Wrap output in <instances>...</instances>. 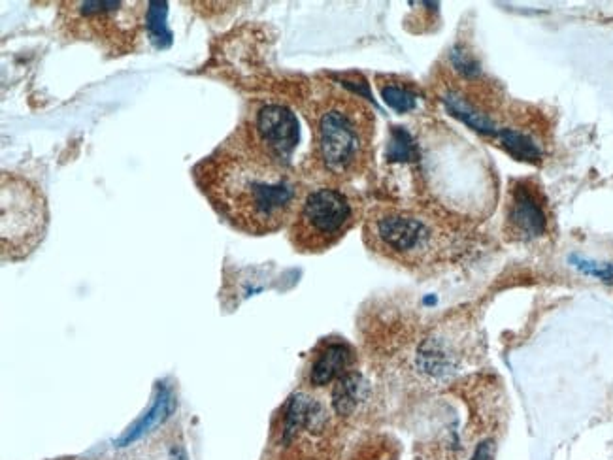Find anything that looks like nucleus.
I'll return each mask as SVG.
<instances>
[{
	"mask_svg": "<svg viewBox=\"0 0 613 460\" xmlns=\"http://www.w3.org/2000/svg\"><path fill=\"white\" fill-rule=\"evenodd\" d=\"M59 25L72 40L97 44L110 55L133 53L148 29L144 2L85 0L63 2Z\"/></svg>",
	"mask_w": 613,
	"mask_h": 460,
	"instance_id": "obj_5",
	"label": "nucleus"
},
{
	"mask_svg": "<svg viewBox=\"0 0 613 460\" xmlns=\"http://www.w3.org/2000/svg\"><path fill=\"white\" fill-rule=\"evenodd\" d=\"M193 178L217 214L251 236L289 227L306 191L293 168L270 161L236 131L193 168Z\"/></svg>",
	"mask_w": 613,
	"mask_h": 460,
	"instance_id": "obj_1",
	"label": "nucleus"
},
{
	"mask_svg": "<svg viewBox=\"0 0 613 460\" xmlns=\"http://www.w3.org/2000/svg\"><path fill=\"white\" fill-rule=\"evenodd\" d=\"M365 381L357 370L349 372L348 376L338 379L332 385L331 404L332 411L338 417H349L359 410L361 402L365 400Z\"/></svg>",
	"mask_w": 613,
	"mask_h": 460,
	"instance_id": "obj_10",
	"label": "nucleus"
},
{
	"mask_svg": "<svg viewBox=\"0 0 613 460\" xmlns=\"http://www.w3.org/2000/svg\"><path fill=\"white\" fill-rule=\"evenodd\" d=\"M363 238L372 253L410 270L451 263L466 246L459 221L429 204L374 206L363 219Z\"/></svg>",
	"mask_w": 613,
	"mask_h": 460,
	"instance_id": "obj_3",
	"label": "nucleus"
},
{
	"mask_svg": "<svg viewBox=\"0 0 613 460\" xmlns=\"http://www.w3.org/2000/svg\"><path fill=\"white\" fill-rule=\"evenodd\" d=\"M380 91H382V97L385 99V102L393 110L400 112V114L410 112L415 106V95L410 93L406 87H400V85H395V83H389V85L380 83Z\"/></svg>",
	"mask_w": 613,
	"mask_h": 460,
	"instance_id": "obj_12",
	"label": "nucleus"
},
{
	"mask_svg": "<svg viewBox=\"0 0 613 460\" xmlns=\"http://www.w3.org/2000/svg\"><path fill=\"white\" fill-rule=\"evenodd\" d=\"M234 131L270 161L291 168L300 140L299 119L282 102L257 104Z\"/></svg>",
	"mask_w": 613,
	"mask_h": 460,
	"instance_id": "obj_7",
	"label": "nucleus"
},
{
	"mask_svg": "<svg viewBox=\"0 0 613 460\" xmlns=\"http://www.w3.org/2000/svg\"><path fill=\"white\" fill-rule=\"evenodd\" d=\"M48 200L34 181L0 176V253L4 261H23L42 244L48 230Z\"/></svg>",
	"mask_w": 613,
	"mask_h": 460,
	"instance_id": "obj_6",
	"label": "nucleus"
},
{
	"mask_svg": "<svg viewBox=\"0 0 613 460\" xmlns=\"http://www.w3.org/2000/svg\"><path fill=\"white\" fill-rule=\"evenodd\" d=\"M549 230V208L542 187L532 180L510 183L504 206V234L510 242H534Z\"/></svg>",
	"mask_w": 613,
	"mask_h": 460,
	"instance_id": "obj_8",
	"label": "nucleus"
},
{
	"mask_svg": "<svg viewBox=\"0 0 613 460\" xmlns=\"http://www.w3.org/2000/svg\"><path fill=\"white\" fill-rule=\"evenodd\" d=\"M357 355L344 340H323L315 347L314 355L306 368V385L312 391L327 389L338 379L355 370Z\"/></svg>",
	"mask_w": 613,
	"mask_h": 460,
	"instance_id": "obj_9",
	"label": "nucleus"
},
{
	"mask_svg": "<svg viewBox=\"0 0 613 460\" xmlns=\"http://www.w3.org/2000/svg\"><path fill=\"white\" fill-rule=\"evenodd\" d=\"M174 398L170 395V391L166 387H161L159 396L155 398L151 410L140 419L136 421V425L133 428H129L119 440H117V447H129V445L138 442L140 438H144L148 432H151L153 428L159 427L166 417L174 410Z\"/></svg>",
	"mask_w": 613,
	"mask_h": 460,
	"instance_id": "obj_11",
	"label": "nucleus"
},
{
	"mask_svg": "<svg viewBox=\"0 0 613 460\" xmlns=\"http://www.w3.org/2000/svg\"><path fill=\"white\" fill-rule=\"evenodd\" d=\"M365 219V202L348 185L306 187L289 223V240L299 253H323Z\"/></svg>",
	"mask_w": 613,
	"mask_h": 460,
	"instance_id": "obj_4",
	"label": "nucleus"
},
{
	"mask_svg": "<svg viewBox=\"0 0 613 460\" xmlns=\"http://www.w3.org/2000/svg\"><path fill=\"white\" fill-rule=\"evenodd\" d=\"M312 131L310 163L323 183L348 185L365 176L374 157L376 115L355 93L332 83L315 85L304 102Z\"/></svg>",
	"mask_w": 613,
	"mask_h": 460,
	"instance_id": "obj_2",
	"label": "nucleus"
}]
</instances>
